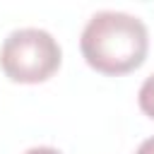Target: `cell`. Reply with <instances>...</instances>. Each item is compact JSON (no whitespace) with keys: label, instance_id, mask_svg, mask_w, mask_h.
Masks as SVG:
<instances>
[{"label":"cell","instance_id":"1","mask_svg":"<svg viewBox=\"0 0 154 154\" xmlns=\"http://www.w3.org/2000/svg\"><path fill=\"white\" fill-rule=\"evenodd\" d=\"M79 51L89 67L101 75L137 70L149 51V31L135 14L101 10L89 17L79 36Z\"/></svg>","mask_w":154,"mask_h":154},{"label":"cell","instance_id":"2","mask_svg":"<svg viewBox=\"0 0 154 154\" xmlns=\"http://www.w3.org/2000/svg\"><path fill=\"white\" fill-rule=\"evenodd\" d=\"M60 60H63V51L53 38V34L36 26L10 31L0 48L2 72L19 84L46 82L60 67Z\"/></svg>","mask_w":154,"mask_h":154},{"label":"cell","instance_id":"3","mask_svg":"<svg viewBox=\"0 0 154 154\" xmlns=\"http://www.w3.org/2000/svg\"><path fill=\"white\" fill-rule=\"evenodd\" d=\"M137 103H140L142 113L154 120V72L142 82V87L137 91Z\"/></svg>","mask_w":154,"mask_h":154},{"label":"cell","instance_id":"4","mask_svg":"<svg viewBox=\"0 0 154 154\" xmlns=\"http://www.w3.org/2000/svg\"><path fill=\"white\" fill-rule=\"evenodd\" d=\"M24 154H63V152L55 149V147H31V149H26Z\"/></svg>","mask_w":154,"mask_h":154},{"label":"cell","instance_id":"5","mask_svg":"<svg viewBox=\"0 0 154 154\" xmlns=\"http://www.w3.org/2000/svg\"><path fill=\"white\" fill-rule=\"evenodd\" d=\"M135 154H154V137H147V140L137 147Z\"/></svg>","mask_w":154,"mask_h":154}]
</instances>
